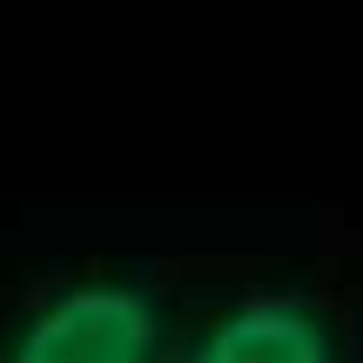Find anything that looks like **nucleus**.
I'll return each mask as SVG.
<instances>
[{"mask_svg":"<svg viewBox=\"0 0 363 363\" xmlns=\"http://www.w3.org/2000/svg\"><path fill=\"white\" fill-rule=\"evenodd\" d=\"M155 303L142 289L88 283L54 296L48 310L27 323L21 357L13 363H148L155 357Z\"/></svg>","mask_w":363,"mask_h":363,"instance_id":"f257e3e1","label":"nucleus"},{"mask_svg":"<svg viewBox=\"0 0 363 363\" xmlns=\"http://www.w3.org/2000/svg\"><path fill=\"white\" fill-rule=\"evenodd\" d=\"M195 363H330V330L310 303L262 296L222 316Z\"/></svg>","mask_w":363,"mask_h":363,"instance_id":"f03ea898","label":"nucleus"}]
</instances>
